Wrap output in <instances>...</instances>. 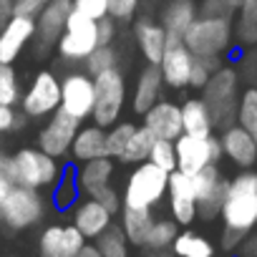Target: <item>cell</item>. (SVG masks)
Listing matches in <instances>:
<instances>
[{"mask_svg":"<svg viewBox=\"0 0 257 257\" xmlns=\"http://www.w3.org/2000/svg\"><path fill=\"white\" fill-rule=\"evenodd\" d=\"M219 219H222L219 247L224 252H237L242 239L252 229H257V172L254 169H242L229 179Z\"/></svg>","mask_w":257,"mask_h":257,"instance_id":"6da1fadb","label":"cell"},{"mask_svg":"<svg viewBox=\"0 0 257 257\" xmlns=\"http://www.w3.org/2000/svg\"><path fill=\"white\" fill-rule=\"evenodd\" d=\"M184 43L194 58H204L219 66V61L234 46V26L229 18L197 16L189 31L184 33Z\"/></svg>","mask_w":257,"mask_h":257,"instance_id":"7a4b0ae2","label":"cell"},{"mask_svg":"<svg viewBox=\"0 0 257 257\" xmlns=\"http://www.w3.org/2000/svg\"><path fill=\"white\" fill-rule=\"evenodd\" d=\"M6 167L16 184H23L31 189L53 187L66 169V167H61V159L46 154L38 147H23L13 154H6Z\"/></svg>","mask_w":257,"mask_h":257,"instance_id":"3957f363","label":"cell"},{"mask_svg":"<svg viewBox=\"0 0 257 257\" xmlns=\"http://www.w3.org/2000/svg\"><path fill=\"white\" fill-rule=\"evenodd\" d=\"M212 121H214V132L237 123V106H239V73L232 66H219L209 83L199 91Z\"/></svg>","mask_w":257,"mask_h":257,"instance_id":"277c9868","label":"cell"},{"mask_svg":"<svg viewBox=\"0 0 257 257\" xmlns=\"http://www.w3.org/2000/svg\"><path fill=\"white\" fill-rule=\"evenodd\" d=\"M167 187H169V172L157 167L154 162H142L134 164L132 174L126 177L123 184V207H142V209H154L167 199Z\"/></svg>","mask_w":257,"mask_h":257,"instance_id":"5b68a950","label":"cell"},{"mask_svg":"<svg viewBox=\"0 0 257 257\" xmlns=\"http://www.w3.org/2000/svg\"><path fill=\"white\" fill-rule=\"evenodd\" d=\"M48 212V202L41 194V189H31L23 184H16L0 209V224L8 232H26L43 222Z\"/></svg>","mask_w":257,"mask_h":257,"instance_id":"8992f818","label":"cell"},{"mask_svg":"<svg viewBox=\"0 0 257 257\" xmlns=\"http://www.w3.org/2000/svg\"><path fill=\"white\" fill-rule=\"evenodd\" d=\"M96 81V103H93V113L91 121L108 128L116 121H121V113L126 108V76L116 68H108L98 76H93Z\"/></svg>","mask_w":257,"mask_h":257,"instance_id":"52a82bcc","label":"cell"},{"mask_svg":"<svg viewBox=\"0 0 257 257\" xmlns=\"http://www.w3.org/2000/svg\"><path fill=\"white\" fill-rule=\"evenodd\" d=\"M96 48H98L96 21L73 8L71 16H68L66 31H63L58 46H56L61 61H66V63H83Z\"/></svg>","mask_w":257,"mask_h":257,"instance_id":"ba28073f","label":"cell"},{"mask_svg":"<svg viewBox=\"0 0 257 257\" xmlns=\"http://www.w3.org/2000/svg\"><path fill=\"white\" fill-rule=\"evenodd\" d=\"M177 169L194 177L209 164H219L224 159L219 134L209 137H194V134H182L177 142Z\"/></svg>","mask_w":257,"mask_h":257,"instance_id":"9c48e42d","label":"cell"},{"mask_svg":"<svg viewBox=\"0 0 257 257\" xmlns=\"http://www.w3.org/2000/svg\"><path fill=\"white\" fill-rule=\"evenodd\" d=\"M18 106L33 121L48 118L51 113L61 108V78L53 71H38L31 86L23 91Z\"/></svg>","mask_w":257,"mask_h":257,"instance_id":"30bf717a","label":"cell"},{"mask_svg":"<svg viewBox=\"0 0 257 257\" xmlns=\"http://www.w3.org/2000/svg\"><path fill=\"white\" fill-rule=\"evenodd\" d=\"M227 184H229V179L222 174L219 164H209L192 177V187H194V197H197V219L214 222L222 214Z\"/></svg>","mask_w":257,"mask_h":257,"instance_id":"8fae6325","label":"cell"},{"mask_svg":"<svg viewBox=\"0 0 257 257\" xmlns=\"http://www.w3.org/2000/svg\"><path fill=\"white\" fill-rule=\"evenodd\" d=\"M96 103V81L88 71H71L61 78V108L81 123L91 118Z\"/></svg>","mask_w":257,"mask_h":257,"instance_id":"7c38bea8","label":"cell"},{"mask_svg":"<svg viewBox=\"0 0 257 257\" xmlns=\"http://www.w3.org/2000/svg\"><path fill=\"white\" fill-rule=\"evenodd\" d=\"M78 128H81V121L76 116L66 113L63 108H58L56 113L48 116V121L38 132V149H43L46 154H51L56 159L68 157Z\"/></svg>","mask_w":257,"mask_h":257,"instance_id":"4fadbf2b","label":"cell"},{"mask_svg":"<svg viewBox=\"0 0 257 257\" xmlns=\"http://www.w3.org/2000/svg\"><path fill=\"white\" fill-rule=\"evenodd\" d=\"M73 11V0H48L46 8L38 13L36 18V51L43 56L48 51H53L66 31L68 16Z\"/></svg>","mask_w":257,"mask_h":257,"instance_id":"5bb4252c","label":"cell"},{"mask_svg":"<svg viewBox=\"0 0 257 257\" xmlns=\"http://www.w3.org/2000/svg\"><path fill=\"white\" fill-rule=\"evenodd\" d=\"M192 63H194V56H192V51L187 48L184 38L169 36V38H167L164 56H162V61H159V71H162L164 86L172 88V91H184V88H189Z\"/></svg>","mask_w":257,"mask_h":257,"instance_id":"9a60e30c","label":"cell"},{"mask_svg":"<svg viewBox=\"0 0 257 257\" xmlns=\"http://www.w3.org/2000/svg\"><path fill=\"white\" fill-rule=\"evenodd\" d=\"M86 237L71 224H48L38 237V257H78L86 247Z\"/></svg>","mask_w":257,"mask_h":257,"instance_id":"2e32d148","label":"cell"},{"mask_svg":"<svg viewBox=\"0 0 257 257\" xmlns=\"http://www.w3.org/2000/svg\"><path fill=\"white\" fill-rule=\"evenodd\" d=\"M167 202H169V217L177 219L179 227H189L197 219V197L192 187V177L174 169L169 172V187H167Z\"/></svg>","mask_w":257,"mask_h":257,"instance_id":"e0dca14e","label":"cell"},{"mask_svg":"<svg viewBox=\"0 0 257 257\" xmlns=\"http://www.w3.org/2000/svg\"><path fill=\"white\" fill-rule=\"evenodd\" d=\"M224 159H229L237 169H254L257 167V142L249 128L242 123H232L219 132Z\"/></svg>","mask_w":257,"mask_h":257,"instance_id":"ac0fdd59","label":"cell"},{"mask_svg":"<svg viewBox=\"0 0 257 257\" xmlns=\"http://www.w3.org/2000/svg\"><path fill=\"white\" fill-rule=\"evenodd\" d=\"M33 38L36 18L13 13V18L0 28V63H16L21 53L28 48V43H33Z\"/></svg>","mask_w":257,"mask_h":257,"instance_id":"d6986e66","label":"cell"},{"mask_svg":"<svg viewBox=\"0 0 257 257\" xmlns=\"http://www.w3.org/2000/svg\"><path fill=\"white\" fill-rule=\"evenodd\" d=\"M144 126L157 137V139H172L177 142L184 134L182 126V106L169 101V98H159L144 116Z\"/></svg>","mask_w":257,"mask_h":257,"instance_id":"ffe728a7","label":"cell"},{"mask_svg":"<svg viewBox=\"0 0 257 257\" xmlns=\"http://www.w3.org/2000/svg\"><path fill=\"white\" fill-rule=\"evenodd\" d=\"M73 224L88 242H93L98 234H103L113 224V214L98 199L86 197V199H78V204L73 207Z\"/></svg>","mask_w":257,"mask_h":257,"instance_id":"44dd1931","label":"cell"},{"mask_svg":"<svg viewBox=\"0 0 257 257\" xmlns=\"http://www.w3.org/2000/svg\"><path fill=\"white\" fill-rule=\"evenodd\" d=\"M134 38H137V46H139V53L144 56V61L152 66H159L164 48H167V38H169L164 26L159 21H154L152 16H142L134 23Z\"/></svg>","mask_w":257,"mask_h":257,"instance_id":"7402d4cb","label":"cell"},{"mask_svg":"<svg viewBox=\"0 0 257 257\" xmlns=\"http://www.w3.org/2000/svg\"><path fill=\"white\" fill-rule=\"evenodd\" d=\"M162 91H164V78H162L159 66L147 63V68L139 73L137 86H134V93H132V111L137 116H144L162 98Z\"/></svg>","mask_w":257,"mask_h":257,"instance_id":"603a6c76","label":"cell"},{"mask_svg":"<svg viewBox=\"0 0 257 257\" xmlns=\"http://www.w3.org/2000/svg\"><path fill=\"white\" fill-rule=\"evenodd\" d=\"M71 157L78 164L98 159V157H108V152H106V128L98 126V123H86V126L81 123L78 134L73 139V147H71Z\"/></svg>","mask_w":257,"mask_h":257,"instance_id":"cb8c5ba5","label":"cell"},{"mask_svg":"<svg viewBox=\"0 0 257 257\" xmlns=\"http://www.w3.org/2000/svg\"><path fill=\"white\" fill-rule=\"evenodd\" d=\"M111 177H113V159L111 157H98V159L83 162L76 169V179H78L81 194H86V197H93L98 189L108 187Z\"/></svg>","mask_w":257,"mask_h":257,"instance_id":"d4e9b609","label":"cell"},{"mask_svg":"<svg viewBox=\"0 0 257 257\" xmlns=\"http://www.w3.org/2000/svg\"><path fill=\"white\" fill-rule=\"evenodd\" d=\"M197 16H199V11L192 0H169L159 16V23L164 26L167 36L184 38V33L189 31V26L194 23Z\"/></svg>","mask_w":257,"mask_h":257,"instance_id":"484cf974","label":"cell"},{"mask_svg":"<svg viewBox=\"0 0 257 257\" xmlns=\"http://www.w3.org/2000/svg\"><path fill=\"white\" fill-rule=\"evenodd\" d=\"M154 212L152 209H142V207H123L121 209V229L123 234L128 237L132 247H142L147 244V237H149V229L154 224Z\"/></svg>","mask_w":257,"mask_h":257,"instance_id":"4316f807","label":"cell"},{"mask_svg":"<svg viewBox=\"0 0 257 257\" xmlns=\"http://www.w3.org/2000/svg\"><path fill=\"white\" fill-rule=\"evenodd\" d=\"M182 126H184V134H194V137L214 134V121L202 96L187 98L182 103Z\"/></svg>","mask_w":257,"mask_h":257,"instance_id":"83f0119b","label":"cell"},{"mask_svg":"<svg viewBox=\"0 0 257 257\" xmlns=\"http://www.w3.org/2000/svg\"><path fill=\"white\" fill-rule=\"evenodd\" d=\"M234 16V43L242 48H257V0H244Z\"/></svg>","mask_w":257,"mask_h":257,"instance_id":"f1b7e54d","label":"cell"},{"mask_svg":"<svg viewBox=\"0 0 257 257\" xmlns=\"http://www.w3.org/2000/svg\"><path fill=\"white\" fill-rule=\"evenodd\" d=\"M174 257H214L217 247L209 237L194 232V229H179L174 244H172Z\"/></svg>","mask_w":257,"mask_h":257,"instance_id":"f546056e","label":"cell"},{"mask_svg":"<svg viewBox=\"0 0 257 257\" xmlns=\"http://www.w3.org/2000/svg\"><path fill=\"white\" fill-rule=\"evenodd\" d=\"M78 197H81V187H78V179H76V169L73 167H66L61 179L53 184V194H51V204L58 209V212H68L78 204Z\"/></svg>","mask_w":257,"mask_h":257,"instance_id":"4dcf8cb0","label":"cell"},{"mask_svg":"<svg viewBox=\"0 0 257 257\" xmlns=\"http://www.w3.org/2000/svg\"><path fill=\"white\" fill-rule=\"evenodd\" d=\"M154 142H157V137L149 132L144 123L137 126V132L132 134V139H128L123 154L118 157V162H121V164H132V167L147 162V159H149V152H152V147H154Z\"/></svg>","mask_w":257,"mask_h":257,"instance_id":"1f68e13d","label":"cell"},{"mask_svg":"<svg viewBox=\"0 0 257 257\" xmlns=\"http://www.w3.org/2000/svg\"><path fill=\"white\" fill-rule=\"evenodd\" d=\"M93 244L101 252V257H128L132 254V242L123 234L121 224H111L103 234H98L93 239Z\"/></svg>","mask_w":257,"mask_h":257,"instance_id":"d6a6232c","label":"cell"},{"mask_svg":"<svg viewBox=\"0 0 257 257\" xmlns=\"http://www.w3.org/2000/svg\"><path fill=\"white\" fill-rule=\"evenodd\" d=\"M177 234H179L177 219H172V217H159V219H154V224H152V229H149V237H147L144 249H152V252L172 249Z\"/></svg>","mask_w":257,"mask_h":257,"instance_id":"836d02e7","label":"cell"},{"mask_svg":"<svg viewBox=\"0 0 257 257\" xmlns=\"http://www.w3.org/2000/svg\"><path fill=\"white\" fill-rule=\"evenodd\" d=\"M137 132V123L134 121H116L113 126L106 128V152L111 159H118L132 139V134Z\"/></svg>","mask_w":257,"mask_h":257,"instance_id":"e575fe53","label":"cell"},{"mask_svg":"<svg viewBox=\"0 0 257 257\" xmlns=\"http://www.w3.org/2000/svg\"><path fill=\"white\" fill-rule=\"evenodd\" d=\"M23 96L13 63H0V106H18Z\"/></svg>","mask_w":257,"mask_h":257,"instance_id":"d590c367","label":"cell"},{"mask_svg":"<svg viewBox=\"0 0 257 257\" xmlns=\"http://www.w3.org/2000/svg\"><path fill=\"white\" fill-rule=\"evenodd\" d=\"M237 123L254 132L257 128V86H249L239 93V106H237Z\"/></svg>","mask_w":257,"mask_h":257,"instance_id":"8d00e7d4","label":"cell"},{"mask_svg":"<svg viewBox=\"0 0 257 257\" xmlns=\"http://www.w3.org/2000/svg\"><path fill=\"white\" fill-rule=\"evenodd\" d=\"M83 66H86V71H88L91 76H98V73H103V71L118 66V53H116L111 46H98V48L83 61Z\"/></svg>","mask_w":257,"mask_h":257,"instance_id":"74e56055","label":"cell"},{"mask_svg":"<svg viewBox=\"0 0 257 257\" xmlns=\"http://www.w3.org/2000/svg\"><path fill=\"white\" fill-rule=\"evenodd\" d=\"M149 162H154L157 167L167 172H174L177 169V144L172 139H157L149 152Z\"/></svg>","mask_w":257,"mask_h":257,"instance_id":"f35d334b","label":"cell"},{"mask_svg":"<svg viewBox=\"0 0 257 257\" xmlns=\"http://www.w3.org/2000/svg\"><path fill=\"white\" fill-rule=\"evenodd\" d=\"M244 0H199V16H212V18H234V13L239 11V6Z\"/></svg>","mask_w":257,"mask_h":257,"instance_id":"ab89813d","label":"cell"},{"mask_svg":"<svg viewBox=\"0 0 257 257\" xmlns=\"http://www.w3.org/2000/svg\"><path fill=\"white\" fill-rule=\"evenodd\" d=\"M26 121H31V118L23 111H18V106H0V137L21 132Z\"/></svg>","mask_w":257,"mask_h":257,"instance_id":"60d3db41","label":"cell"},{"mask_svg":"<svg viewBox=\"0 0 257 257\" xmlns=\"http://www.w3.org/2000/svg\"><path fill=\"white\" fill-rule=\"evenodd\" d=\"M217 68H219V66H217V63H212V61L194 58V63H192V73H189V88L202 91V88L209 83V78H212V73H214Z\"/></svg>","mask_w":257,"mask_h":257,"instance_id":"b9f144b4","label":"cell"},{"mask_svg":"<svg viewBox=\"0 0 257 257\" xmlns=\"http://www.w3.org/2000/svg\"><path fill=\"white\" fill-rule=\"evenodd\" d=\"M139 6H142V0H108V16L116 23H128L137 18Z\"/></svg>","mask_w":257,"mask_h":257,"instance_id":"7bdbcfd3","label":"cell"},{"mask_svg":"<svg viewBox=\"0 0 257 257\" xmlns=\"http://www.w3.org/2000/svg\"><path fill=\"white\" fill-rule=\"evenodd\" d=\"M93 199H98V202H101V204H103L113 217H116V214H121V209H123V199H121V194H118L111 184H108V187H103V189H98V192L93 194Z\"/></svg>","mask_w":257,"mask_h":257,"instance_id":"ee69618b","label":"cell"},{"mask_svg":"<svg viewBox=\"0 0 257 257\" xmlns=\"http://www.w3.org/2000/svg\"><path fill=\"white\" fill-rule=\"evenodd\" d=\"M73 8L86 13L88 18L98 21L108 16V0H73Z\"/></svg>","mask_w":257,"mask_h":257,"instance_id":"f6af8a7d","label":"cell"},{"mask_svg":"<svg viewBox=\"0 0 257 257\" xmlns=\"http://www.w3.org/2000/svg\"><path fill=\"white\" fill-rule=\"evenodd\" d=\"M96 33H98V46H111L116 41V21L111 16L96 21Z\"/></svg>","mask_w":257,"mask_h":257,"instance_id":"bcb514c9","label":"cell"},{"mask_svg":"<svg viewBox=\"0 0 257 257\" xmlns=\"http://www.w3.org/2000/svg\"><path fill=\"white\" fill-rule=\"evenodd\" d=\"M13 187H16V182H13L8 167H6V154H0V209H3V204H6Z\"/></svg>","mask_w":257,"mask_h":257,"instance_id":"7dc6e473","label":"cell"},{"mask_svg":"<svg viewBox=\"0 0 257 257\" xmlns=\"http://www.w3.org/2000/svg\"><path fill=\"white\" fill-rule=\"evenodd\" d=\"M48 0H21L16 3V13L18 16H28V18H38V13L46 8Z\"/></svg>","mask_w":257,"mask_h":257,"instance_id":"c3c4849f","label":"cell"},{"mask_svg":"<svg viewBox=\"0 0 257 257\" xmlns=\"http://www.w3.org/2000/svg\"><path fill=\"white\" fill-rule=\"evenodd\" d=\"M234 254H239V257H257V229H252V232L242 239V244L237 247Z\"/></svg>","mask_w":257,"mask_h":257,"instance_id":"681fc988","label":"cell"},{"mask_svg":"<svg viewBox=\"0 0 257 257\" xmlns=\"http://www.w3.org/2000/svg\"><path fill=\"white\" fill-rule=\"evenodd\" d=\"M16 13V3L13 0H0V28H3Z\"/></svg>","mask_w":257,"mask_h":257,"instance_id":"f907efd6","label":"cell"},{"mask_svg":"<svg viewBox=\"0 0 257 257\" xmlns=\"http://www.w3.org/2000/svg\"><path fill=\"white\" fill-rule=\"evenodd\" d=\"M78 257H101V252L96 249V244L93 242H86V247L81 249V254Z\"/></svg>","mask_w":257,"mask_h":257,"instance_id":"816d5d0a","label":"cell"},{"mask_svg":"<svg viewBox=\"0 0 257 257\" xmlns=\"http://www.w3.org/2000/svg\"><path fill=\"white\" fill-rule=\"evenodd\" d=\"M144 257H167V249H162V252H152V249H147Z\"/></svg>","mask_w":257,"mask_h":257,"instance_id":"f5cc1de1","label":"cell"},{"mask_svg":"<svg viewBox=\"0 0 257 257\" xmlns=\"http://www.w3.org/2000/svg\"><path fill=\"white\" fill-rule=\"evenodd\" d=\"M0 257H18V254H0Z\"/></svg>","mask_w":257,"mask_h":257,"instance_id":"db71d44e","label":"cell"},{"mask_svg":"<svg viewBox=\"0 0 257 257\" xmlns=\"http://www.w3.org/2000/svg\"><path fill=\"white\" fill-rule=\"evenodd\" d=\"M252 134H254V142H257V128H254V132H252Z\"/></svg>","mask_w":257,"mask_h":257,"instance_id":"11a10c76","label":"cell"},{"mask_svg":"<svg viewBox=\"0 0 257 257\" xmlns=\"http://www.w3.org/2000/svg\"><path fill=\"white\" fill-rule=\"evenodd\" d=\"M13 3H21V0H13Z\"/></svg>","mask_w":257,"mask_h":257,"instance_id":"9f6ffc18","label":"cell"},{"mask_svg":"<svg viewBox=\"0 0 257 257\" xmlns=\"http://www.w3.org/2000/svg\"><path fill=\"white\" fill-rule=\"evenodd\" d=\"M214 257H222V254H214Z\"/></svg>","mask_w":257,"mask_h":257,"instance_id":"6f0895ef","label":"cell"},{"mask_svg":"<svg viewBox=\"0 0 257 257\" xmlns=\"http://www.w3.org/2000/svg\"><path fill=\"white\" fill-rule=\"evenodd\" d=\"M0 154H3V149H0Z\"/></svg>","mask_w":257,"mask_h":257,"instance_id":"680465c9","label":"cell"},{"mask_svg":"<svg viewBox=\"0 0 257 257\" xmlns=\"http://www.w3.org/2000/svg\"><path fill=\"white\" fill-rule=\"evenodd\" d=\"M234 257H239V254H234Z\"/></svg>","mask_w":257,"mask_h":257,"instance_id":"91938a15","label":"cell"},{"mask_svg":"<svg viewBox=\"0 0 257 257\" xmlns=\"http://www.w3.org/2000/svg\"><path fill=\"white\" fill-rule=\"evenodd\" d=\"M192 3H194V0H192Z\"/></svg>","mask_w":257,"mask_h":257,"instance_id":"94428289","label":"cell"}]
</instances>
